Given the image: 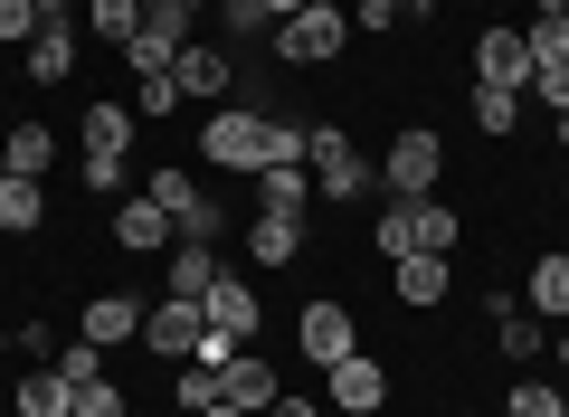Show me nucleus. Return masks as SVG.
I'll list each match as a JSON object with an SVG mask.
<instances>
[{"label":"nucleus","mask_w":569,"mask_h":417,"mask_svg":"<svg viewBox=\"0 0 569 417\" xmlns=\"http://www.w3.org/2000/svg\"><path fill=\"white\" fill-rule=\"evenodd\" d=\"M276 133H284V115H266V105H209L200 115V152H209V171H247L257 180L266 161H276Z\"/></svg>","instance_id":"f257e3e1"},{"label":"nucleus","mask_w":569,"mask_h":417,"mask_svg":"<svg viewBox=\"0 0 569 417\" xmlns=\"http://www.w3.org/2000/svg\"><path fill=\"white\" fill-rule=\"evenodd\" d=\"M305 171H313V199H361V190H380V161H361V142L332 133V123H305Z\"/></svg>","instance_id":"f03ea898"},{"label":"nucleus","mask_w":569,"mask_h":417,"mask_svg":"<svg viewBox=\"0 0 569 417\" xmlns=\"http://www.w3.org/2000/svg\"><path fill=\"white\" fill-rule=\"evenodd\" d=\"M351 48V10L342 0H313L295 20H276V67H332Z\"/></svg>","instance_id":"7ed1b4c3"},{"label":"nucleus","mask_w":569,"mask_h":417,"mask_svg":"<svg viewBox=\"0 0 569 417\" xmlns=\"http://www.w3.org/2000/svg\"><path fill=\"white\" fill-rule=\"evenodd\" d=\"M437 180H447V142H437V123H408L380 152V190L389 199H437Z\"/></svg>","instance_id":"20e7f679"},{"label":"nucleus","mask_w":569,"mask_h":417,"mask_svg":"<svg viewBox=\"0 0 569 417\" xmlns=\"http://www.w3.org/2000/svg\"><path fill=\"white\" fill-rule=\"evenodd\" d=\"M142 190H152V199H162V209H171V238H181V247H219L228 209H209V190H200V180L181 171V161H162V171L142 180Z\"/></svg>","instance_id":"39448f33"},{"label":"nucleus","mask_w":569,"mask_h":417,"mask_svg":"<svg viewBox=\"0 0 569 417\" xmlns=\"http://www.w3.org/2000/svg\"><path fill=\"white\" fill-rule=\"evenodd\" d=\"M295 351H305V360H323V370H332V360H351V351H361V322H351V304L313 295L305 314H295Z\"/></svg>","instance_id":"423d86ee"},{"label":"nucleus","mask_w":569,"mask_h":417,"mask_svg":"<svg viewBox=\"0 0 569 417\" xmlns=\"http://www.w3.org/2000/svg\"><path fill=\"white\" fill-rule=\"evenodd\" d=\"M171 86H181V105H228L238 96V58H228L219 39H190L181 67H171Z\"/></svg>","instance_id":"0eeeda50"},{"label":"nucleus","mask_w":569,"mask_h":417,"mask_svg":"<svg viewBox=\"0 0 569 417\" xmlns=\"http://www.w3.org/2000/svg\"><path fill=\"white\" fill-rule=\"evenodd\" d=\"M200 332H209V314L190 295H162L152 314H142V351H162V360H190V351H200Z\"/></svg>","instance_id":"6e6552de"},{"label":"nucleus","mask_w":569,"mask_h":417,"mask_svg":"<svg viewBox=\"0 0 569 417\" xmlns=\"http://www.w3.org/2000/svg\"><path fill=\"white\" fill-rule=\"evenodd\" d=\"M323 389H332V408H342V417H380V408H389V370H380L370 351L332 360V370H323Z\"/></svg>","instance_id":"1a4fd4ad"},{"label":"nucleus","mask_w":569,"mask_h":417,"mask_svg":"<svg viewBox=\"0 0 569 417\" xmlns=\"http://www.w3.org/2000/svg\"><path fill=\"white\" fill-rule=\"evenodd\" d=\"M475 86H503V96L531 86V39L522 29H485V39H475Z\"/></svg>","instance_id":"9d476101"},{"label":"nucleus","mask_w":569,"mask_h":417,"mask_svg":"<svg viewBox=\"0 0 569 417\" xmlns=\"http://www.w3.org/2000/svg\"><path fill=\"white\" fill-rule=\"evenodd\" d=\"M114 247H123V257H171V247H181V238H171V209L152 190L123 199V209H114Z\"/></svg>","instance_id":"9b49d317"},{"label":"nucleus","mask_w":569,"mask_h":417,"mask_svg":"<svg viewBox=\"0 0 569 417\" xmlns=\"http://www.w3.org/2000/svg\"><path fill=\"white\" fill-rule=\"evenodd\" d=\"M219 398H228V408H247V417H266L284 398V379H276V360H257V341H247V351L219 370Z\"/></svg>","instance_id":"f8f14e48"},{"label":"nucleus","mask_w":569,"mask_h":417,"mask_svg":"<svg viewBox=\"0 0 569 417\" xmlns=\"http://www.w3.org/2000/svg\"><path fill=\"white\" fill-rule=\"evenodd\" d=\"M142 314H152V304H133V295H86L77 332L96 341V351H123V341H142Z\"/></svg>","instance_id":"ddd939ff"},{"label":"nucleus","mask_w":569,"mask_h":417,"mask_svg":"<svg viewBox=\"0 0 569 417\" xmlns=\"http://www.w3.org/2000/svg\"><path fill=\"white\" fill-rule=\"evenodd\" d=\"M77 48H86V39H77V20H48L39 39L20 48V67H29V86H67V77H77Z\"/></svg>","instance_id":"4468645a"},{"label":"nucleus","mask_w":569,"mask_h":417,"mask_svg":"<svg viewBox=\"0 0 569 417\" xmlns=\"http://www.w3.org/2000/svg\"><path fill=\"white\" fill-rule=\"evenodd\" d=\"M200 314L219 322V332H238V341H257V322H266V304H257V285H247V276H228V266H219V285H209V295H200Z\"/></svg>","instance_id":"2eb2a0df"},{"label":"nucleus","mask_w":569,"mask_h":417,"mask_svg":"<svg viewBox=\"0 0 569 417\" xmlns=\"http://www.w3.org/2000/svg\"><path fill=\"white\" fill-rule=\"evenodd\" d=\"M522 314H541V322H569V247L531 257V276H522Z\"/></svg>","instance_id":"dca6fc26"},{"label":"nucleus","mask_w":569,"mask_h":417,"mask_svg":"<svg viewBox=\"0 0 569 417\" xmlns=\"http://www.w3.org/2000/svg\"><path fill=\"white\" fill-rule=\"evenodd\" d=\"M247 257H257V266H295V257H305V209H257Z\"/></svg>","instance_id":"f3484780"},{"label":"nucleus","mask_w":569,"mask_h":417,"mask_svg":"<svg viewBox=\"0 0 569 417\" xmlns=\"http://www.w3.org/2000/svg\"><path fill=\"white\" fill-rule=\"evenodd\" d=\"M447 257H427V247H418V257H399V266H389V295H399L408 304V314H427V304H447Z\"/></svg>","instance_id":"a211bd4d"},{"label":"nucleus","mask_w":569,"mask_h":417,"mask_svg":"<svg viewBox=\"0 0 569 417\" xmlns=\"http://www.w3.org/2000/svg\"><path fill=\"white\" fill-rule=\"evenodd\" d=\"M493 341H503V360H550V322L522 314L512 295H493Z\"/></svg>","instance_id":"6ab92c4d"},{"label":"nucleus","mask_w":569,"mask_h":417,"mask_svg":"<svg viewBox=\"0 0 569 417\" xmlns=\"http://www.w3.org/2000/svg\"><path fill=\"white\" fill-rule=\"evenodd\" d=\"M48 161H58V133H48V123H10V133H0V171L48 180Z\"/></svg>","instance_id":"aec40b11"},{"label":"nucleus","mask_w":569,"mask_h":417,"mask_svg":"<svg viewBox=\"0 0 569 417\" xmlns=\"http://www.w3.org/2000/svg\"><path fill=\"white\" fill-rule=\"evenodd\" d=\"M39 219H48V180H20V171H0V238H29Z\"/></svg>","instance_id":"412c9836"},{"label":"nucleus","mask_w":569,"mask_h":417,"mask_svg":"<svg viewBox=\"0 0 569 417\" xmlns=\"http://www.w3.org/2000/svg\"><path fill=\"white\" fill-rule=\"evenodd\" d=\"M10 408H20V417H77V389H67L58 360H48V370H29L20 389H10Z\"/></svg>","instance_id":"4be33fe9"},{"label":"nucleus","mask_w":569,"mask_h":417,"mask_svg":"<svg viewBox=\"0 0 569 417\" xmlns=\"http://www.w3.org/2000/svg\"><path fill=\"white\" fill-rule=\"evenodd\" d=\"M257 209H313V171L305 161H266L257 171Z\"/></svg>","instance_id":"5701e85b"},{"label":"nucleus","mask_w":569,"mask_h":417,"mask_svg":"<svg viewBox=\"0 0 569 417\" xmlns=\"http://www.w3.org/2000/svg\"><path fill=\"white\" fill-rule=\"evenodd\" d=\"M370 247H380L389 266H399V257H418V199H389L380 219H370Z\"/></svg>","instance_id":"b1692460"},{"label":"nucleus","mask_w":569,"mask_h":417,"mask_svg":"<svg viewBox=\"0 0 569 417\" xmlns=\"http://www.w3.org/2000/svg\"><path fill=\"white\" fill-rule=\"evenodd\" d=\"M466 115H475V133H493V142H512V133H522V96H503V86H475V96H466Z\"/></svg>","instance_id":"393cba45"},{"label":"nucleus","mask_w":569,"mask_h":417,"mask_svg":"<svg viewBox=\"0 0 569 417\" xmlns=\"http://www.w3.org/2000/svg\"><path fill=\"white\" fill-rule=\"evenodd\" d=\"M77 133H86V152H104V161H123V142H133V115H123V105L104 96V105H86V123H77Z\"/></svg>","instance_id":"a878e982"},{"label":"nucleus","mask_w":569,"mask_h":417,"mask_svg":"<svg viewBox=\"0 0 569 417\" xmlns=\"http://www.w3.org/2000/svg\"><path fill=\"white\" fill-rule=\"evenodd\" d=\"M171 295H190V304H200L209 295V285H219V247H171Z\"/></svg>","instance_id":"bb28decb"},{"label":"nucleus","mask_w":569,"mask_h":417,"mask_svg":"<svg viewBox=\"0 0 569 417\" xmlns=\"http://www.w3.org/2000/svg\"><path fill=\"white\" fill-rule=\"evenodd\" d=\"M133 29H142V10H133V0H86V39L133 48Z\"/></svg>","instance_id":"cd10ccee"},{"label":"nucleus","mask_w":569,"mask_h":417,"mask_svg":"<svg viewBox=\"0 0 569 417\" xmlns=\"http://www.w3.org/2000/svg\"><path fill=\"white\" fill-rule=\"evenodd\" d=\"M456 238H466V219H456L447 199H418V247L427 257H456Z\"/></svg>","instance_id":"c85d7f7f"},{"label":"nucleus","mask_w":569,"mask_h":417,"mask_svg":"<svg viewBox=\"0 0 569 417\" xmlns=\"http://www.w3.org/2000/svg\"><path fill=\"white\" fill-rule=\"evenodd\" d=\"M219 29H228V39H247V48H276V10H266V0H219Z\"/></svg>","instance_id":"c756f323"},{"label":"nucleus","mask_w":569,"mask_h":417,"mask_svg":"<svg viewBox=\"0 0 569 417\" xmlns=\"http://www.w3.org/2000/svg\"><path fill=\"white\" fill-rule=\"evenodd\" d=\"M522 39H531V67H560L569 58V10H531Z\"/></svg>","instance_id":"7c9ffc66"},{"label":"nucleus","mask_w":569,"mask_h":417,"mask_svg":"<svg viewBox=\"0 0 569 417\" xmlns=\"http://www.w3.org/2000/svg\"><path fill=\"white\" fill-rule=\"evenodd\" d=\"M171 398H181L190 417H200V408H219V370H209V360H181V379H171Z\"/></svg>","instance_id":"2f4dec72"},{"label":"nucleus","mask_w":569,"mask_h":417,"mask_svg":"<svg viewBox=\"0 0 569 417\" xmlns=\"http://www.w3.org/2000/svg\"><path fill=\"white\" fill-rule=\"evenodd\" d=\"M39 29H48V10H39V0H0V48H29Z\"/></svg>","instance_id":"473e14b6"},{"label":"nucleus","mask_w":569,"mask_h":417,"mask_svg":"<svg viewBox=\"0 0 569 417\" xmlns=\"http://www.w3.org/2000/svg\"><path fill=\"white\" fill-rule=\"evenodd\" d=\"M58 379H67V389H86V379H104V351H96V341H67V351H58Z\"/></svg>","instance_id":"72a5a7b5"},{"label":"nucleus","mask_w":569,"mask_h":417,"mask_svg":"<svg viewBox=\"0 0 569 417\" xmlns=\"http://www.w3.org/2000/svg\"><path fill=\"white\" fill-rule=\"evenodd\" d=\"M512 417H560V379H512Z\"/></svg>","instance_id":"f704fd0d"},{"label":"nucleus","mask_w":569,"mask_h":417,"mask_svg":"<svg viewBox=\"0 0 569 417\" xmlns=\"http://www.w3.org/2000/svg\"><path fill=\"white\" fill-rule=\"evenodd\" d=\"M133 105L162 123V115H181V86H171V77H133Z\"/></svg>","instance_id":"c9c22d12"},{"label":"nucleus","mask_w":569,"mask_h":417,"mask_svg":"<svg viewBox=\"0 0 569 417\" xmlns=\"http://www.w3.org/2000/svg\"><path fill=\"white\" fill-rule=\"evenodd\" d=\"M351 20H361V39H389L408 10H399V0H351Z\"/></svg>","instance_id":"e433bc0d"},{"label":"nucleus","mask_w":569,"mask_h":417,"mask_svg":"<svg viewBox=\"0 0 569 417\" xmlns=\"http://www.w3.org/2000/svg\"><path fill=\"white\" fill-rule=\"evenodd\" d=\"M77 180H86V190H96V199H114V190H123V161H104V152H86V161H77Z\"/></svg>","instance_id":"4c0bfd02"},{"label":"nucleus","mask_w":569,"mask_h":417,"mask_svg":"<svg viewBox=\"0 0 569 417\" xmlns=\"http://www.w3.org/2000/svg\"><path fill=\"white\" fill-rule=\"evenodd\" d=\"M77 417H123V389H114V379H86V389H77Z\"/></svg>","instance_id":"58836bf2"},{"label":"nucleus","mask_w":569,"mask_h":417,"mask_svg":"<svg viewBox=\"0 0 569 417\" xmlns=\"http://www.w3.org/2000/svg\"><path fill=\"white\" fill-rule=\"evenodd\" d=\"M247 351V341L238 332H219V322H209V332H200V351H190V360H209V370H228V360H238Z\"/></svg>","instance_id":"ea45409f"},{"label":"nucleus","mask_w":569,"mask_h":417,"mask_svg":"<svg viewBox=\"0 0 569 417\" xmlns=\"http://www.w3.org/2000/svg\"><path fill=\"white\" fill-rule=\"evenodd\" d=\"M266 417H323V408H313V398H295V389H284V398H276V408H266Z\"/></svg>","instance_id":"a19ab883"},{"label":"nucleus","mask_w":569,"mask_h":417,"mask_svg":"<svg viewBox=\"0 0 569 417\" xmlns=\"http://www.w3.org/2000/svg\"><path fill=\"white\" fill-rule=\"evenodd\" d=\"M550 360H560V370H569V322H550Z\"/></svg>","instance_id":"79ce46f5"},{"label":"nucleus","mask_w":569,"mask_h":417,"mask_svg":"<svg viewBox=\"0 0 569 417\" xmlns=\"http://www.w3.org/2000/svg\"><path fill=\"white\" fill-rule=\"evenodd\" d=\"M399 10H408V20H437V10H447V0H399Z\"/></svg>","instance_id":"37998d69"},{"label":"nucleus","mask_w":569,"mask_h":417,"mask_svg":"<svg viewBox=\"0 0 569 417\" xmlns=\"http://www.w3.org/2000/svg\"><path fill=\"white\" fill-rule=\"evenodd\" d=\"M266 10H276V20H295V10H313V0H266Z\"/></svg>","instance_id":"c03bdc74"},{"label":"nucleus","mask_w":569,"mask_h":417,"mask_svg":"<svg viewBox=\"0 0 569 417\" xmlns=\"http://www.w3.org/2000/svg\"><path fill=\"white\" fill-rule=\"evenodd\" d=\"M39 10H48V20H67V10H86V0H39Z\"/></svg>","instance_id":"a18cd8bd"},{"label":"nucleus","mask_w":569,"mask_h":417,"mask_svg":"<svg viewBox=\"0 0 569 417\" xmlns=\"http://www.w3.org/2000/svg\"><path fill=\"white\" fill-rule=\"evenodd\" d=\"M550 142H560V152H569V115H550Z\"/></svg>","instance_id":"49530a36"},{"label":"nucleus","mask_w":569,"mask_h":417,"mask_svg":"<svg viewBox=\"0 0 569 417\" xmlns=\"http://www.w3.org/2000/svg\"><path fill=\"white\" fill-rule=\"evenodd\" d=\"M200 417H247V408H228V398H219V408H200Z\"/></svg>","instance_id":"de8ad7c7"},{"label":"nucleus","mask_w":569,"mask_h":417,"mask_svg":"<svg viewBox=\"0 0 569 417\" xmlns=\"http://www.w3.org/2000/svg\"><path fill=\"white\" fill-rule=\"evenodd\" d=\"M531 10H569V0H531Z\"/></svg>","instance_id":"09e8293b"},{"label":"nucleus","mask_w":569,"mask_h":417,"mask_svg":"<svg viewBox=\"0 0 569 417\" xmlns=\"http://www.w3.org/2000/svg\"><path fill=\"white\" fill-rule=\"evenodd\" d=\"M560 209H569V171H560Z\"/></svg>","instance_id":"8fccbe9b"},{"label":"nucleus","mask_w":569,"mask_h":417,"mask_svg":"<svg viewBox=\"0 0 569 417\" xmlns=\"http://www.w3.org/2000/svg\"><path fill=\"white\" fill-rule=\"evenodd\" d=\"M133 10H162V0H133Z\"/></svg>","instance_id":"3c124183"},{"label":"nucleus","mask_w":569,"mask_h":417,"mask_svg":"<svg viewBox=\"0 0 569 417\" xmlns=\"http://www.w3.org/2000/svg\"><path fill=\"white\" fill-rule=\"evenodd\" d=\"M560 417H569V389H560Z\"/></svg>","instance_id":"603ef678"},{"label":"nucleus","mask_w":569,"mask_h":417,"mask_svg":"<svg viewBox=\"0 0 569 417\" xmlns=\"http://www.w3.org/2000/svg\"><path fill=\"white\" fill-rule=\"evenodd\" d=\"M209 10H219V0H209Z\"/></svg>","instance_id":"864d4df0"}]
</instances>
